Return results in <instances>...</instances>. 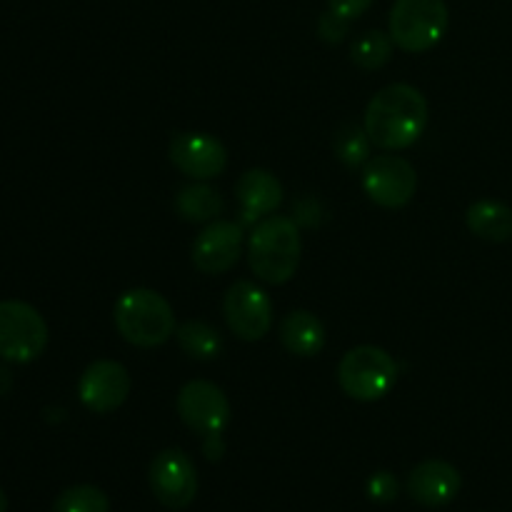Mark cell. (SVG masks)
I'll use <instances>...</instances> for the list:
<instances>
[{"label": "cell", "mask_w": 512, "mask_h": 512, "mask_svg": "<svg viewBox=\"0 0 512 512\" xmlns=\"http://www.w3.org/2000/svg\"><path fill=\"white\" fill-rule=\"evenodd\" d=\"M400 493L398 478L388 470H380V473H373L368 480V495L375 503H393Z\"/></svg>", "instance_id": "obj_23"}, {"label": "cell", "mask_w": 512, "mask_h": 512, "mask_svg": "<svg viewBox=\"0 0 512 512\" xmlns=\"http://www.w3.org/2000/svg\"><path fill=\"white\" fill-rule=\"evenodd\" d=\"M370 148H373V143H370L368 133H365V128H358V125H348L335 138V155L348 168H363L370 160Z\"/></svg>", "instance_id": "obj_22"}, {"label": "cell", "mask_w": 512, "mask_h": 512, "mask_svg": "<svg viewBox=\"0 0 512 512\" xmlns=\"http://www.w3.org/2000/svg\"><path fill=\"white\" fill-rule=\"evenodd\" d=\"M168 155L180 173L200 183L218 178L228 168V150L210 133H175Z\"/></svg>", "instance_id": "obj_12"}, {"label": "cell", "mask_w": 512, "mask_h": 512, "mask_svg": "<svg viewBox=\"0 0 512 512\" xmlns=\"http://www.w3.org/2000/svg\"><path fill=\"white\" fill-rule=\"evenodd\" d=\"M48 348V323L23 300L0 303V358L8 363H33Z\"/></svg>", "instance_id": "obj_6"}, {"label": "cell", "mask_w": 512, "mask_h": 512, "mask_svg": "<svg viewBox=\"0 0 512 512\" xmlns=\"http://www.w3.org/2000/svg\"><path fill=\"white\" fill-rule=\"evenodd\" d=\"M243 253V225L233 220H213L193 243V265L205 275L228 273Z\"/></svg>", "instance_id": "obj_13"}, {"label": "cell", "mask_w": 512, "mask_h": 512, "mask_svg": "<svg viewBox=\"0 0 512 512\" xmlns=\"http://www.w3.org/2000/svg\"><path fill=\"white\" fill-rule=\"evenodd\" d=\"M370 5H373V0H328V8L338 13L340 18L350 20V23L368 13Z\"/></svg>", "instance_id": "obj_25"}, {"label": "cell", "mask_w": 512, "mask_h": 512, "mask_svg": "<svg viewBox=\"0 0 512 512\" xmlns=\"http://www.w3.org/2000/svg\"><path fill=\"white\" fill-rule=\"evenodd\" d=\"M205 455L208 460H220L225 453V443H223V433L218 435H205V445H203Z\"/></svg>", "instance_id": "obj_27"}, {"label": "cell", "mask_w": 512, "mask_h": 512, "mask_svg": "<svg viewBox=\"0 0 512 512\" xmlns=\"http://www.w3.org/2000/svg\"><path fill=\"white\" fill-rule=\"evenodd\" d=\"M53 512H110V500L95 485H73L58 495Z\"/></svg>", "instance_id": "obj_21"}, {"label": "cell", "mask_w": 512, "mask_h": 512, "mask_svg": "<svg viewBox=\"0 0 512 512\" xmlns=\"http://www.w3.org/2000/svg\"><path fill=\"white\" fill-rule=\"evenodd\" d=\"M115 328L135 348H158L175 335L178 320L168 300L150 288L125 290L113 308Z\"/></svg>", "instance_id": "obj_3"}, {"label": "cell", "mask_w": 512, "mask_h": 512, "mask_svg": "<svg viewBox=\"0 0 512 512\" xmlns=\"http://www.w3.org/2000/svg\"><path fill=\"white\" fill-rule=\"evenodd\" d=\"M133 380L128 368L118 360H95L83 370L78 383V398L90 413H115L128 400Z\"/></svg>", "instance_id": "obj_11"}, {"label": "cell", "mask_w": 512, "mask_h": 512, "mask_svg": "<svg viewBox=\"0 0 512 512\" xmlns=\"http://www.w3.org/2000/svg\"><path fill=\"white\" fill-rule=\"evenodd\" d=\"M450 13L445 0H395L388 33L395 48L405 53H425L448 33Z\"/></svg>", "instance_id": "obj_5"}, {"label": "cell", "mask_w": 512, "mask_h": 512, "mask_svg": "<svg viewBox=\"0 0 512 512\" xmlns=\"http://www.w3.org/2000/svg\"><path fill=\"white\" fill-rule=\"evenodd\" d=\"M303 240L300 225L285 215H268L253 228L248 240V260L265 285H283L298 273Z\"/></svg>", "instance_id": "obj_2"}, {"label": "cell", "mask_w": 512, "mask_h": 512, "mask_svg": "<svg viewBox=\"0 0 512 512\" xmlns=\"http://www.w3.org/2000/svg\"><path fill=\"white\" fill-rule=\"evenodd\" d=\"M348 30H350V20L340 18V15L333 13L330 8L318 18V35H320V40H325V43H330V45L343 43L345 35H348Z\"/></svg>", "instance_id": "obj_24"}, {"label": "cell", "mask_w": 512, "mask_h": 512, "mask_svg": "<svg viewBox=\"0 0 512 512\" xmlns=\"http://www.w3.org/2000/svg\"><path fill=\"white\" fill-rule=\"evenodd\" d=\"M175 340L180 350L193 360H215L223 353V338L213 325L203 320H185L175 328Z\"/></svg>", "instance_id": "obj_19"}, {"label": "cell", "mask_w": 512, "mask_h": 512, "mask_svg": "<svg viewBox=\"0 0 512 512\" xmlns=\"http://www.w3.org/2000/svg\"><path fill=\"white\" fill-rule=\"evenodd\" d=\"M0 512H8V498H5L3 488H0Z\"/></svg>", "instance_id": "obj_28"}, {"label": "cell", "mask_w": 512, "mask_h": 512, "mask_svg": "<svg viewBox=\"0 0 512 512\" xmlns=\"http://www.w3.org/2000/svg\"><path fill=\"white\" fill-rule=\"evenodd\" d=\"M365 195L380 208H403L418 190V173L400 155H378L363 165Z\"/></svg>", "instance_id": "obj_8"}, {"label": "cell", "mask_w": 512, "mask_h": 512, "mask_svg": "<svg viewBox=\"0 0 512 512\" xmlns=\"http://www.w3.org/2000/svg\"><path fill=\"white\" fill-rule=\"evenodd\" d=\"M225 203L218 190L210 188L208 183L195 180L193 185H185L175 195V210L188 223H213L223 213Z\"/></svg>", "instance_id": "obj_18"}, {"label": "cell", "mask_w": 512, "mask_h": 512, "mask_svg": "<svg viewBox=\"0 0 512 512\" xmlns=\"http://www.w3.org/2000/svg\"><path fill=\"white\" fill-rule=\"evenodd\" d=\"M148 478L153 495L168 510L188 508L198 495V470L190 455L178 448H168L155 455Z\"/></svg>", "instance_id": "obj_9"}, {"label": "cell", "mask_w": 512, "mask_h": 512, "mask_svg": "<svg viewBox=\"0 0 512 512\" xmlns=\"http://www.w3.org/2000/svg\"><path fill=\"white\" fill-rule=\"evenodd\" d=\"M178 415L193 433L218 435L230 423V400L210 380H190L178 393Z\"/></svg>", "instance_id": "obj_10"}, {"label": "cell", "mask_w": 512, "mask_h": 512, "mask_svg": "<svg viewBox=\"0 0 512 512\" xmlns=\"http://www.w3.org/2000/svg\"><path fill=\"white\" fill-rule=\"evenodd\" d=\"M398 380V363L378 345H358L338 363V385L358 403H375L393 390Z\"/></svg>", "instance_id": "obj_4"}, {"label": "cell", "mask_w": 512, "mask_h": 512, "mask_svg": "<svg viewBox=\"0 0 512 512\" xmlns=\"http://www.w3.org/2000/svg\"><path fill=\"white\" fill-rule=\"evenodd\" d=\"M428 125V100L408 83L385 85L370 98L363 128L380 150H405L420 140Z\"/></svg>", "instance_id": "obj_1"}, {"label": "cell", "mask_w": 512, "mask_h": 512, "mask_svg": "<svg viewBox=\"0 0 512 512\" xmlns=\"http://www.w3.org/2000/svg\"><path fill=\"white\" fill-rule=\"evenodd\" d=\"M223 315L230 333L245 343L263 340L275 320L273 300L253 280H238L230 285L223 298Z\"/></svg>", "instance_id": "obj_7"}, {"label": "cell", "mask_w": 512, "mask_h": 512, "mask_svg": "<svg viewBox=\"0 0 512 512\" xmlns=\"http://www.w3.org/2000/svg\"><path fill=\"white\" fill-rule=\"evenodd\" d=\"M280 343L295 358H315L325 348V325L310 310H293L280 320Z\"/></svg>", "instance_id": "obj_16"}, {"label": "cell", "mask_w": 512, "mask_h": 512, "mask_svg": "<svg viewBox=\"0 0 512 512\" xmlns=\"http://www.w3.org/2000/svg\"><path fill=\"white\" fill-rule=\"evenodd\" d=\"M318 203H315L313 198H305L300 200V203H295V223L298 225H315L318 223Z\"/></svg>", "instance_id": "obj_26"}, {"label": "cell", "mask_w": 512, "mask_h": 512, "mask_svg": "<svg viewBox=\"0 0 512 512\" xmlns=\"http://www.w3.org/2000/svg\"><path fill=\"white\" fill-rule=\"evenodd\" d=\"M470 233L488 243H505L512 238V208L500 200H478L465 215Z\"/></svg>", "instance_id": "obj_17"}, {"label": "cell", "mask_w": 512, "mask_h": 512, "mask_svg": "<svg viewBox=\"0 0 512 512\" xmlns=\"http://www.w3.org/2000/svg\"><path fill=\"white\" fill-rule=\"evenodd\" d=\"M460 485H463V478L455 465L445 460H425L410 470L408 493L415 503L425 508H443L458 498Z\"/></svg>", "instance_id": "obj_14"}, {"label": "cell", "mask_w": 512, "mask_h": 512, "mask_svg": "<svg viewBox=\"0 0 512 512\" xmlns=\"http://www.w3.org/2000/svg\"><path fill=\"white\" fill-rule=\"evenodd\" d=\"M395 43L390 33L383 30H368L360 35L350 48V60L363 70H380L390 58H393Z\"/></svg>", "instance_id": "obj_20"}, {"label": "cell", "mask_w": 512, "mask_h": 512, "mask_svg": "<svg viewBox=\"0 0 512 512\" xmlns=\"http://www.w3.org/2000/svg\"><path fill=\"white\" fill-rule=\"evenodd\" d=\"M235 195L240 203V225H258V220L268 218L283 203V185L270 170L253 168L240 175L235 185Z\"/></svg>", "instance_id": "obj_15"}]
</instances>
